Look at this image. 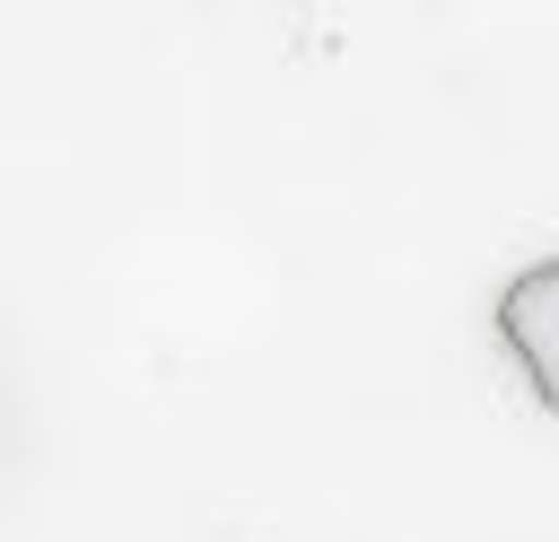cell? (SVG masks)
Masks as SVG:
<instances>
[{
  "mask_svg": "<svg viewBox=\"0 0 559 542\" xmlns=\"http://www.w3.org/2000/svg\"><path fill=\"white\" fill-rule=\"evenodd\" d=\"M498 341H507V358L524 367V393L542 402V411H559V254H542V262H524L507 288H498Z\"/></svg>",
  "mask_w": 559,
  "mask_h": 542,
  "instance_id": "6da1fadb",
  "label": "cell"
}]
</instances>
